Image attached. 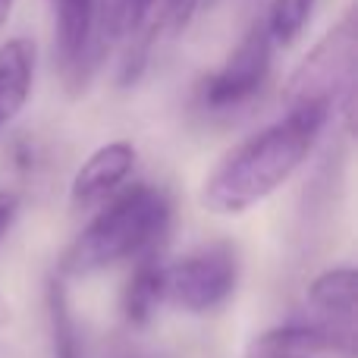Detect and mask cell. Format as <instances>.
Returning a JSON list of instances; mask_svg holds the SVG:
<instances>
[{
	"instance_id": "1",
	"label": "cell",
	"mask_w": 358,
	"mask_h": 358,
	"mask_svg": "<svg viewBox=\"0 0 358 358\" xmlns=\"http://www.w3.org/2000/svg\"><path fill=\"white\" fill-rule=\"evenodd\" d=\"M330 113L283 110V120L248 136L201 185V208L210 214H242L280 189L311 155Z\"/></svg>"
},
{
	"instance_id": "2",
	"label": "cell",
	"mask_w": 358,
	"mask_h": 358,
	"mask_svg": "<svg viewBox=\"0 0 358 358\" xmlns=\"http://www.w3.org/2000/svg\"><path fill=\"white\" fill-rule=\"evenodd\" d=\"M170 227V198L155 185H132L110 195L92 223L73 242L63 271L98 273L113 264L157 252ZM63 273V277H66Z\"/></svg>"
},
{
	"instance_id": "3",
	"label": "cell",
	"mask_w": 358,
	"mask_h": 358,
	"mask_svg": "<svg viewBox=\"0 0 358 358\" xmlns=\"http://www.w3.org/2000/svg\"><path fill=\"white\" fill-rule=\"evenodd\" d=\"M358 63V19L346 13L308 54L302 57L283 85V110H324L330 113L336 101L352 104Z\"/></svg>"
},
{
	"instance_id": "4",
	"label": "cell",
	"mask_w": 358,
	"mask_h": 358,
	"mask_svg": "<svg viewBox=\"0 0 358 358\" xmlns=\"http://www.w3.org/2000/svg\"><path fill=\"white\" fill-rule=\"evenodd\" d=\"M239 286V255L227 242H214L164 267V302L208 315L233 299Z\"/></svg>"
},
{
	"instance_id": "5",
	"label": "cell",
	"mask_w": 358,
	"mask_h": 358,
	"mask_svg": "<svg viewBox=\"0 0 358 358\" xmlns=\"http://www.w3.org/2000/svg\"><path fill=\"white\" fill-rule=\"evenodd\" d=\"M273 44L277 41L271 35L267 13H258L252 19V25L245 29L242 41L236 44V50L227 57V63L204 79L201 85L204 104L210 110H229V107H239L245 101H252L264 88L267 76H271Z\"/></svg>"
},
{
	"instance_id": "6",
	"label": "cell",
	"mask_w": 358,
	"mask_h": 358,
	"mask_svg": "<svg viewBox=\"0 0 358 358\" xmlns=\"http://www.w3.org/2000/svg\"><path fill=\"white\" fill-rule=\"evenodd\" d=\"M63 85L79 94L98 57V0H50Z\"/></svg>"
},
{
	"instance_id": "7",
	"label": "cell",
	"mask_w": 358,
	"mask_h": 358,
	"mask_svg": "<svg viewBox=\"0 0 358 358\" xmlns=\"http://www.w3.org/2000/svg\"><path fill=\"white\" fill-rule=\"evenodd\" d=\"M242 358H358L355 330L336 324H283L258 334Z\"/></svg>"
},
{
	"instance_id": "8",
	"label": "cell",
	"mask_w": 358,
	"mask_h": 358,
	"mask_svg": "<svg viewBox=\"0 0 358 358\" xmlns=\"http://www.w3.org/2000/svg\"><path fill=\"white\" fill-rule=\"evenodd\" d=\"M138 151L132 142L117 138V142H107L76 170L73 176V201L76 204H94V201H107L120 185L126 182V176L136 170Z\"/></svg>"
},
{
	"instance_id": "9",
	"label": "cell",
	"mask_w": 358,
	"mask_h": 358,
	"mask_svg": "<svg viewBox=\"0 0 358 358\" xmlns=\"http://www.w3.org/2000/svg\"><path fill=\"white\" fill-rule=\"evenodd\" d=\"M35 57V44L29 38H13L0 44V132L19 117V110L29 101Z\"/></svg>"
},
{
	"instance_id": "10",
	"label": "cell",
	"mask_w": 358,
	"mask_h": 358,
	"mask_svg": "<svg viewBox=\"0 0 358 358\" xmlns=\"http://www.w3.org/2000/svg\"><path fill=\"white\" fill-rule=\"evenodd\" d=\"M164 267L167 261H164L161 248L136 261V271L123 292V315L132 327H145L155 317L157 305H164Z\"/></svg>"
},
{
	"instance_id": "11",
	"label": "cell",
	"mask_w": 358,
	"mask_h": 358,
	"mask_svg": "<svg viewBox=\"0 0 358 358\" xmlns=\"http://www.w3.org/2000/svg\"><path fill=\"white\" fill-rule=\"evenodd\" d=\"M308 302L324 315V324L355 330V271L349 264L324 271L308 286Z\"/></svg>"
},
{
	"instance_id": "12",
	"label": "cell",
	"mask_w": 358,
	"mask_h": 358,
	"mask_svg": "<svg viewBox=\"0 0 358 358\" xmlns=\"http://www.w3.org/2000/svg\"><path fill=\"white\" fill-rule=\"evenodd\" d=\"M48 321H50V343H54L57 358H88L79 324H76L73 315V305H69L66 277L63 273L50 277L48 283Z\"/></svg>"
},
{
	"instance_id": "13",
	"label": "cell",
	"mask_w": 358,
	"mask_h": 358,
	"mask_svg": "<svg viewBox=\"0 0 358 358\" xmlns=\"http://www.w3.org/2000/svg\"><path fill=\"white\" fill-rule=\"evenodd\" d=\"M315 0H271L267 6V22H271V35L277 44H289L302 35L305 22H308Z\"/></svg>"
},
{
	"instance_id": "14",
	"label": "cell",
	"mask_w": 358,
	"mask_h": 358,
	"mask_svg": "<svg viewBox=\"0 0 358 358\" xmlns=\"http://www.w3.org/2000/svg\"><path fill=\"white\" fill-rule=\"evenodd\" d=\"M155 3V29L157 31H182L195 16L201 0H151Z\"/></svg>"
},
{
	"instance_id": "15",
	"label": "cell",
	"mask_w": 358,
	"mask_h": 358,
	"mask_svg": "<svg viewBox=\"0 0 358 358\" xmlns=\"http://www.w3.org/2000/svg\"><path fill=\"white\" fill-rule=\"evenodd\" d=\"M19 214V198L13 195V192L0 189V239L6 236V229L13 227V220H16Z\"/></svg>"
},
{
	"instance_id": "16",
	"label": "cell",
	"mask_w": 358,
	"mask_h": 358,
	"mask_svg": "<svg viewBox=\"0 0 358 358\" xmlns=\"http://www.w3.org/2000/svg\"><path fill=\"white\" fill-rule=\"evenodd\" d=\"M6 321H10V305H6L3 296H0V327H3Z\"/></svg>"
},
{
	"instance_id": "17",
	"label": "cell",
	"mask_w": 358,
	"mask_h": 358,
	"mask_svg": "<svg viewBox=\"0 0 358 358\" xmlns=\"http://www.w3.org/2000/svg\"><path fill=\"white\" fill-rule=\"evenodd\" d=\"M10 10H13V0H0V25H3V19L10 16Z\"/></svg>"
},
{
	"instance_id": "18",
	"label": "cell",
	"mask_w": 358,
	"mask_h": 358,
	"mask_svg": "<svg viewBox=\"0 0 358 358\" xmlns=\"http://www.w3.org/2000/svg\"><path fill=\"white\" fill-rule=\"evenodd\" d=\"M123 358H148V355H136V352H129V355H123Z\"/></svg>"
}]
</instances>
